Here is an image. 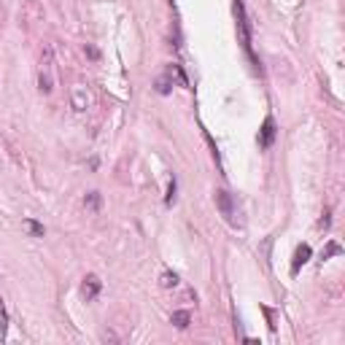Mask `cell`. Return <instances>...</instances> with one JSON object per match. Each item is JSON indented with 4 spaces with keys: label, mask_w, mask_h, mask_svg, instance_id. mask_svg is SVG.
<instances>
[{
    "label": "cell",
    "mask_w": 345,
    "mask_h": 345,
    "mask_svg": "<svg viewBox=\"0 0 345 345\" xmlns=\"http://www.w3.org/2000/svg\"><path fill=\"white\" fill-rule=\"evenodd\" d=\"M100 202H103L100 191H89V194L84 197V205H86L89 210H100Z\"/></svg>",
    "instance_id": "obj_9"
},
{
    "label": "cell",
    "mask_w": 345,
    "mask_h": 345,
    "mask_svg": "<svg viewBox=\"0 0 345 345\" xmlns=\"http://www.w3.org/2000/svg\"><path fill=\"white\" fill-rule=\"evenodd\" d=\"M100 289H103V281L97 275H86L84 278V283H81V297L86 302H92L97 294H100Z\"/></svg>",
    "instance_id": "obj_5"
},
{
    "label": "cell",
    "mask_w": 345,
    "mask_h": 345,
    "mask_svg": "<svg viewBox=\"0 0 345 345\" xmlns=\"http://www.w3.org/2000/svg\"><path fill=\"white\" fill-rule=\"evenodd\" d=\"M310 254H313V248H310L308 243H302V245H297V251H294V262H291V275H297L300 270L308 264V259Z\"/></svg>",
    "instance_id": "obj_6"
},
{
    "label": "cell",
    "mask_w": 345,
    "mask_h": 345,
    "mask_svg": "<svg viewBox=\"0 0 345 345\" xmlns=\"http://www.w3.org/2000/svg\"><path fill=\"white\" fill-rule=\"evenodd\" d=\"M189 321H191V313H189V310H175V313H172V318H170V324H172L175 329H186Z\"/></svg>",
    "instance_id": "obj_8"
},
{
    "label": "cell",
    "mask_w": 345,
    "mask_h": 345,
    "mask_svg": "<svg viewBox=\"0 0 345 345\" xmlns=\"http://www.w3.org/2000/svg\"><path fill=\"white\" fill-rule=\"evenodd\" d=\"M38 89L43 95H49L54 89V51L46 49L41 57V70H38Z\"/></svg>",
    "instance_id": "obj_1"
},
{
    "label": "cell",
    "mask_w": 345,
    "mask_h": 345,
    "mask_svg": "<svg viewBox=\"0 0 345 345\" xmlns=\"http://www.w3.org/2000/svg\"><path fill=\"white\" fill-rule=\"evenodd\" d=\"M86 105H89V95H86L81 86H76V89H73V108H76V111H86Z\"/></svg>",
    "instance_id": "obj_7"
},
{
    "label": "cell",
    "mask_w": 345,
    "mask_h": 345,
    "mask_svg": "<svg viewBox=\"0 0 345 345\" xmlns=\"http://www.w3.org/2000/svg\"><path fill=\"white\" fill-rule=\"evenodd\" d=\"M175 178H172V181H170V189H168V197H165V202H168V205H172V202H175Z\"/></svg>",
    "instance_id": "obj_15"
},
{
    "label": "cell",
    "mask_w": 345,
    "mask_h": 345,
    "mask_svg": "<svg viewBox=\"0 0 345 345\" xmlns=\"http://www.w3.org/2000/svg\"><path fill=\"white\" fill-rule=\"evenodd\" d=\"M340 245H337V243H329L327 245V248H324V259H329V256H337V254H340Z\"/></svg>",
    "instance_id": "obj_14"
},
{
    "label": "cell",
    "mask_w": 345,
    "mask_h": 345,
    "mask_svg": "<svg viewBox=\"0 0 345 345\" xmlns=\"http://www.w3.org/2000/svg\"><path fill=\"white\" fill-rule=\"evenodd\" d=\"M170 89H172L170 76H162V78L157 81V92H159V95H170Z\"/></svg>",
    "instance_id": "obj_13"
},
{
    "label": "cell",
    "mask_w": 345,
    "mask_h": 345,
    "mask_svg": "<svg viewBox=\"0 0 345 345\" xmlns=\"http://www.w3.org/2000/svg\"><path fill=\"white\" fill-rule=\"evenodd\" d=\"M5 332H8V313H5L3 300H0V340H5Z\"/></svg>",
    "instance_id": "obj_12"
},
{
    "label": "cell",
    "mask_w": 345,
    "mask_h": 345,
    "mask_svg": "<svg viewBox=\"0 0 345 345\" xmlns=\"http://www.w3.org/2000/svg\"><path fill=\"white\" fill-rule=\"evenodd\" d=\"M235 14H237V30H240V43L245 49V54L254 59V51H251V27H248V16H245V8H243V0L235 3ZM256 62V59H254Z\"/></svg>",
    "instance_id": "obj_2"
},
{
    "label": "cell",
    "mask_w": 345,
    "mask_h": 345,
    "mask_svg": "<svg viewBox=\"0 0 345 345\" xmlns=\"http://www.w3.org/2000/svg\"><path fill=\"white\" fill-rule=\"evenodd\" d=\"M275 119L273 116H267L264 119V124H262V130H259V146H262V149H270V146H273V141H275Z\"/></svg>",
    "instance_id": "obj_4"
},
{
    "label": "cell",
    "mask_w": 345,
    "mask_h": 345,
    "mask_svg": "<svg viewBox=\"0 0 345 345\" xmlns=\"http://www.w3.org/2000/svg\"><path fill=\"white\" fill-rule=\"evenodd\" d=\"M159 283H162V289H175L178 286V275L175 273H162Z\"/></svg>",
    "instance_id": "obj_11"
},
{
    "label": "cell",
    "mask_w": 345,
    "mask_h": 345,
    "mask_svg": "<svg viewBox=\"0 0 345 345\" xmlns=\"http://www.w3.org/2000/svg\"><path fill=\"white\" fill-rule=\"evenodd\" d=\"M216 208L221 210V216L227 218L232 227H237V208H235V200H232V194H227L224 189L216 191Z\"/></svg>",
    "instance_id": "obj_3"
},
{
    "label": "cell",
    "mask_w": 345,
    "mask_h": 345,
    "mask_svg": "<svg viewBox=\"0 0 345 345\" xmlns=\"http://www.w3.org/2000/svg\"><path fill=\"white\" fill-rule=\"evenodd\" d=\"M24 227H27V232L32 237H43V224H38V221H32V218H27V221H24Z\"/></svg>",
    "instance_id": "obj_10"
}]
</instances>
